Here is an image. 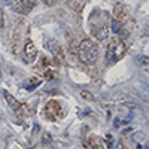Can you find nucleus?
Returning a JSON list of instances; mask_svg holds the SVG:
<instances>
[{"mask_svg": "<svg viewBox=\"0 0 149 149\" xmlns=\"http://www.w3.org/2000/svg\"><path fill=\"white\" fill-rule=\"evenodd\" d=\"M5 99H6V101H8V105H9L12 109H14L15 112H17L18 109L21 107V105H23V103H19V101L15 99V97L12 95V94H9V93H5Z\"/></svg>", "mask_w": 149, "mask_h": 149, "instance_id": "obj_8", "label": "nucleus"}, {"mask_svg": "<svg viewBox=\"0 0 149 149\" xmlns=\"http://www.w3.org/2000/svg\"><path fill=\"white\" fill-rule=\"evenodd\" d=\"M24 54H25V60H27V61H33L34 58L37 57V48H36V45L31 40L25 42V45H24Z\"/></svg>", "mask_w": 149, "mask_h": 149, "instance_id": "obj_6", "label": "nucleus"}, {"mask_svg": "<svg viewBox=\"0 0 149 149\" xmlns=\"http://www.w3.org/2000/svg\"><path fill=\"white\" fill-rule=\"evenodd\" d=\"M89 146H88V149H100V140L95 137V136H93V137H89Z\"/></svg>", "mask_w": 149, "mask_h": 149, "instance_id": "obj_13", "label": "nucleus"}, {"mask_svg": "<svg viewBox=\"0 0 149 149\" xmlns=\"http://www.w3.org/2000/svg\"><path fill=\"white\" fill-rule=\"evenodd\" d=\"M91 33L97 40H105L109 34V27L107 24H97L91 27Z\"/></svg>", "mask_w": 149, "mask_h": 149, "instance_id": "obj_5", "label": "nucleus"}, {"mask_svg": "<svg viewBox=\"0 0 149 149\" xmlns=\"http://www.w3.org/2000/svg\"><path fill=\"white\" fill-rule=\"evenodd\" d=\"M119 149H124V148H119Z\"/></svg>", "mask_w": 149, "mask_h": 149, "instance_id": "obj_21", "label": "nucleus"}, {"mask_svg": "<svg viewBox=\"0 0 149 149\" xmlns=\"http://www.w3.org/2000/svg\"><path fill=\"white\" fill-rule=\"evenodd\" d=\"M113 19L118 21L119 24L124 25L127 21H128V11L127 8L122 3H116L115 8H113Z\"/></svg>", "mask_w": 149, "mask_h": 149, "instance_id": "obj_4", "label": "nucleus"}, {"mask_svg": "<svg viewBox=\"0 0 149 149\" xmlns=\"http://www.w3.org/2000/svg\"><path fill=\"white\" fill-rule=\"evenodd\" d=\"M45 113H46L48 119L51 121H57L63 116V107L60 105V101L57 100H49L45 106Z\"/></svg>", "mask_w": 149, "mask_h": 149, "instance_id": "obj_3", "label": "nucleus"}, {"mask_svg": "<svg viewBox=\"0 0 149 149\" xmlns=\"http://www.w3.org/2000/svg\"><path fill=\"white\" fill-rule=\"evenodd\" d=\"M48 66H51V63H49V60H48V57L42 55V57H40V60H39V63H37V66H36V69H39V70H46Z\"/></svg>", "mask_w": 149, "mask_h": 149, "instance_id": "obj_11", "label": "nucleus"}, {"mask_svg": "<svg viewBox=\"0 0 149 149\" xmlns=\"http://www.w3.org/2000/svg\"><path fill=\"white\" fill-rule=\"evenodd\" d=\"M19 3L23 5V8L27 11V12H30L31 9L36 6V3H37V0H19Z\"/></svg>", "mask_w": 149, "mask_h": 149, "instance_id": "obj_10", "label": "nucleus"}, {"mask_svg": "<svg viewBox=\"0 0 149 149\" xmlns=\"http://www.w3.org/2000/svg\"><path fill=\"white\" fill-rule=\"evenodd\" d=\"M81 97L83 100H87V101H93L94 100V95L89 91H87V89H82V91H81Z\"/></svg>", "mask_w": 149, "mask_h": 149, "instance_id": "obj_14", "label": "nucleus"}, {"mask_svg": "<svg viewBox=\"0 0 149 149\" xmlns=\"http://www.w3.org/2000/svg\"><path fill=\"white\" fill-rule=\"evenodd\" d=\"M43 76H45V77H46V79H48V81H51V79H52V77H54V72H52V70H45V73H43Z\"/></svg>", "mask_w": 149, "mask_h": 149, "instance_id": "obj_16", "label": "nucleus"}, {"mask_svg": "<svg viewBox=\"0 0 149 149\" xmlns=\"http://www.w3.org/2000/svg\"><path fill=\"white\" fill-rule=\"evenodd\" d=\"M77 55H79L81 63L91 66L99 60V46L91 39H83L79 43V48H77Z\"/></svg>", "mask_w": 149, "mask_h": 149, "instance_id": "obj_1", "label": "nucleus"}, {"mask_svg": "<svg viewBox=\"0 0 149 149\" xmlns=\"http://www.w3.org/2000/svg\"><path fill=\"white\" fill-rule=\"evenodd\" d=\"M11 6H12V11L18 12V14H28V12H27V11H25V9L23 8V5L19 3V0H14Z\"/></svg>", "mask_w": 149, "mask_h": 149, "instance_id": "obj_12", "label": "nucleus"}, {"mask_svg": "<svg viewBox=\"0 0 149 149\" xmlns=\"http://www.w3.org/2000/svg\"><path fill=\"white\" fill-rule=\"evenodd\" d=\"M87 2H88V0H67L69 6H70L73 11H76V12H81V11L83 9V6H85Z\"/></svg>", "mask_w": 149, "mask_h": 149, "instance_id": "obj_9", "label": "nucleus"}, {"mask_svg": "<svg viewBox=\"0 0 149 149\" xmlns=\"http://www.w3.org/2000/svg\"><path fill=\"white\" fill-rule=\"evenodd\" d=\"M42 2L46 5V6H54V5L58 2V0H42Z\"/></svg>", "mask_w": 149, "mask_h": 149, "instance_id": "obj_18", "label": "nucleus"}, {"mask_svg": "<svg viewBox=\"0 0 149 149\" xmlns=\"http://www.w3.org/2000/svg\"><path fill=\"white\" fill-rule=\"evenodd\" d=\"M121 28H122V24H119L118 21H115V19H112V31H113V33H116V34H118L119 31H121Z\"/></svg>", "mask_w": 149, "mask_h": 149, "instance_id": "obj_15", "label": "nucleus"}, {"mask_svg": "<svg viewBox=\"0 0 149 149\" xmlns=\"http://www.w3.org/2000/svg\"><path fill=\"white\" fill-rule=\"evenodd\" d=\"M125 43L119 40V39H115V40H112L111 43H109V48H107V60L111 63H115L121 60L122 57H124L125 54Z\"/></svg>", "mask_w": 149, "mask_h": 149, "instance_id": "obj_2", "label": "nucleus"}, {"mask_svg": "<svg viewBox=\"0 0 149 149\" xmlns=\"http://www.w3.org/2000/svg\"><path fill=\"white\" fill-rule=\"evenodd\" d=\"M5 27V15H3V9L0 8V28Z\"/></svg>", "mask_w": 149, "mask_h": 149, "instance_id": "obj_17", "label": "nucleus"}, {"mask_svg": "<svg viewBox=\"0 0 149 149\" xmlns=\"http://www.w3.org/2000/svg\"><path fill=\"white\" fill-rule=\"evenodd\" d=\"M148 63H149V58L148 57H142V66H148Z\"/></svg>", "mask_w": 149, "mask_h": 149, "instance_id": "obj_19", "label": "nucleus"}, {"mask_svg": "<svg viewBox=\"0 0 149 149\" xmlns=\"http://www.w3.org/2000/svg\"><path fill=\"white\" fill-rule=\"evenodd\" d=\"M23 28H24V24L23 23H19L18 25H15L14 30H12V33H11V40H12V45H15L19 43V40H21V37H23Z\"/></svg>", "mask_w": 149, "mask_h": 149, "instance_id": "obj_7", "label": "nucleus"}, {"mask_svg": "<svg viewBox=\"0 0 149 149\" xmlns=\"http://www.w3.org/2000/svg\"><path fill=\"white\" fill-rule=\"evenodd\" d=\"M37 131H39V125H37V124H34V128H33V136H36V134H37Z\"/></svg>", "mask_w": 149, "mask_h": 149, "instance_id": "obj_20", "label": "nucleus"}]
</instances>
